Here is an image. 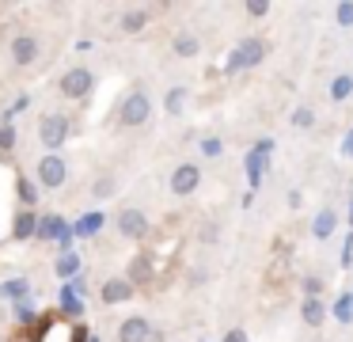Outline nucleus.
Returning a JSON list of instances; mask_svg holds the SVG:
<instances>
[{"instance_id":"f257e3e1","label":"nucleus","mask_w":353,"mask_h":342,"mask_svg":"<svg viewBox=\"0 0 353 342\" xmlns=\"http://www.w3.org/2000/svg\"><path fill=\"white\" fill-rule=\"evenodd\" d=\"M148 118H152V95L145 91V84H133L122 95V103H118V126L141 129V126H148Z\"/></svg>"},{"instance_id":"f03ea898","label":"nucleus","mask_w":353,"mask_h":342,"mask_svg":"<svg viewBox=\"0 0 353 342\" xmlns=\"http://www.w3.org/2000/svg\"><path fill=\"white\" fill-rule=\"evenodd\" d=\"M92 88H95V73L88 65H72V68H65L61 73V80H57V91H61L69 103H84L88 95H92Z\"/></svg>"},{"instance_id":"7ed1b4c3","label":"nucleus","mask_w":353,"mask_h":342,"mask_svg":"<svg viewBox=\"0 0 353 342\" xmlns=\"http://www.w3.org/2000/svg\"><path fill=\"white\" fill-rule=\"evenodd\" d=\"M69 133H72V122H69V114H61V111H50V114H42V118H39V141H42V149L57 152L65 141H69Z\"/></svg>"},{"instance_id":"20e7f679","label":"nucleus","mask_w":353,"mask_h":342,"mask_svg":"<svg viewBox=\"0 0 353 342\" xmlns=\"http://www.w3.org/2000/svg\"><path fill=\"white\" fill-rule=\"evenodd\" d=\"M34 179L46 190H61L65 179H69V164H65L57 152H46V156H39V164H34Z\"/></svg>"},{"instance_id":"39448f33","label":"nucleus","mask_w":353,"mask_h":342,"mask_svg":"<svg viewBox=\"0 0 353 342\" xmlns=\"http://www.w3.org/2000/svg\"><path fill=\"white\" fill-rule=\"evenodd\" d=\"M8 57H12V65H16V68H31L34 61L42 57L39 35H31V30H19V35L8 42Z\"/></svg>"},{"instance_id":"423d86ee","label":"nucleus","mask_w":353,"mask_h":342,"mask_svg":"<svg viewBox=\"0 0 353 342\" xmlns=\"http://www.w3.org/2000/svg\"><path fill=\"white\" fill-rule=\"evenodd\" d=\"M114 228H118V236H122V240H145V236H148L145 209H137V205H122V209H118V217H114Z\"/></svg>"},{"instance_id":"0eeeda50","label":"nucleus","mask_w":353,"mask_h":342,"mask_svg":"<svg viewBox=\"0 0 353 342\" xmlns=\"http://www.w3.org/2000/svg\"><path fill=\"white\" fill-rule=\"evenodd\" d=\"M168 187H171V194H175V198H190L194 190L201 187V167L198 164H179L175 171H171Z\"/></svg>"},{"instance_id":"6e6552de","label":"nucleus","mask_w":353,"mask_h":342,"mask_svg":"<svg viewBox=\"0 0 353 342\" xmlns=\"http://www.w3.org/2000/svg\"><path fill=\"white\" fill-rule=\"evenodd\" d=\"M262 57H266V42H262V38H247V42H239V50L232 53V68L262 65Z\"/></svg>"},{"instance_id":"1a4fd4ad","label":"nucleus","mask_w":353,"mask_h":342,"mask_svg":"<svg viewBox=\"0 0 353 342\" xmlns=\"http://www.w3.org/2000/svg\"><path fill=\"white\" fill-rule=\"evenodd\" d=\"M133 293H137V289H133L125 278H107L103 289H99V301L103 304H125V301H133Z\"/></svg>"},{"instance_id":"9d476101","label":"nucleus","mask_w":353,"mask_h":342,"mask_svg":"<svg viewBox=\"0 0 353 342\" xmlns=\"http://www.w3.org/2000/svg\"><path fill=\"white\" fill-rule=\"evenodd\" d=\"M148 334H152V323L145 316H130L118 323V342H148Z\"/></svg>"},{"instance_id":"9b49d317","label":"nucleus","mask_w":353,"mask_h":342,"mask_svg":"<svg viewBox=\"0 0 353 342\" xmlns=\"http://www.w3.org/2000/svg\"><path fill=\"white\" fill-rule=\"evenodd\" d=\"M148 23H152V12H148V8H125V12L118 15V30H122V35H141Z\"/></svg>"},{"instance_id":"f8f14e48","label":"nucleus","mask_w":353,"mask_h":342,"mask_svg":"<svg viewBox=\"0 0 353 342\" xmlns=\"http://www.w3.org/2000/svg\"><path fill=\"white\" fill-rule=\"evenodd\" d=\"M171 53H175L179 61H190V57H198V53H201V42H198V35H194V30H179V35L171 38Z\"/></svg>"},{"instance_id":"ddd939ff","label":"nucleus","mask_w":353,"mask_h":342,"mask_svg":"<svg viewBox=\"0 0 353 342\" xmlns=\"http://www.w3.org/2000/svg\"><path fill=\"white\" fill-rule=\"evenodd\" d=\"M334 228H338V213L330 209V205L315 213V220H312V236H315V240H330V232H334Z\"/></svg>"},{"instance_id":"4468645a","label":"nucleus","mask_w":353,"mask_h":342,"mask_svg":"<svg viewBox=\"0 0 353 342\" xmlns=\"http://www.w3.org/2000/svg\"><path fill=\"white\" fill-rule=\"evenodd\" d=\"M300 316H304L307 327H323V319H327V308H323L319 296H304V304H300Z\"/></svg>"},{"instance_id":"2eb2a0df","label":"nucleus","mask_w":353,"mask_h":342,"mask_svg":"<svg viewBox=\"0 0 353 342\" xmlns=\"http://www.w3.org/2000/svg\"><path fill=\"white\" fill-rule=\"evenodd\" d=\"M350 95H353V76L350 73L334 76V80H330V99H338V103H342V99H350Z\"/></svg>"},{"instance_id":"dca6fc26","label":"nucleus","mask_w":353,"mask_h":342,"mask_svg":"<svg viewBox=\"0 0 353 342\" xmlns=\"http://www.w3.org/2000/svg\"><path fill=\"white\" fill-rule=\"evenodd\" d=\"M148 278H152V270H148V258H133V263H130V278H125V281L137 289V281H148Z\"/></svg>"},{"instance_id":"f3484780","label":"nucleus","mask_w":353,"mask_h":342,"mask_svg":"<svg viewBox=\"0 0 353 342\" xmlns=\"http://www.w3.org/2000/svg\"><path fill=\"white\" fill-rule=\"evenodd\" d=\"M34 213L27 209V213H19V220H16V240H31V232H34Z\"/></svg>"},{"instance_id":"a211bd4d","label":"nucleus","mask_w":353,"mask_h":342,"mask_svg":"<svg viewBox=\"0 0 353 342\" xmlns=\"http://www.w3.org/2000/svg\"><path fill=\"white\" fill-rule=\"evenodd\" d=\"M292 126H296V129H312L315 126V111H312V106H296V111H292Z\"/></svg>"},{"instance_id":"6ab92c4d","label":"nucleus","mask_w":353,"mask_h":342,"mask_svg":"<svg viewBox=\"0 0 353 342\" xmlns=\"http://www.w3.org/2000/svg\"><path fill=\"white\" fill-rule=\"evenodd\" d=\"M221 152H224V141H221V137H205V141H201V156H205V160H216Z\"/></svg>"},{"instance_id":"aec40b11","label":"nucleus","mask_w":353,"mask_h":342,"mask_svg":"<svg viewBox=\"0 0 353 342\" xmlns=\"http://www.w3.org/2000/svg\"><path fill=\"white\" fill-rule=\"evenodd\" d=\"M92 194L95 198H110L114 194V179H110V175H99V179L92 182Z\"/></svg>"},{"instance_id":"412c9836","label":"nucleus","mask_w":353,"mask_h":342,"mask_svg":"<svg viewBox=\"0 0 353 342\" xmlns=\"http://www.w3.org/2000/svg\"><path fill=\"white\" fill-rule=\"evenodd\" d=\"M77 266H80V258H77V255H61V258H57V274H61V278H69V274L77 270Z\"/></svg>"},{"instance_id":"4be33fe9","label":"nucleus","mask_w":353,"mask_h":342,"mask_svg":"<svg viewBox=\"0 0 353 342\" xmlns=\"http://www.w3.org/2000/svg\"><path fill=\"white\" fill-rule=\"evenodd\" d=\"M334 19H338V27H353V4H338Z\"/></svg>"},{"instance_id":"5701e85b","label":"nucleus","mask_w":353,"mask_h":342,"mask_svg":"<svg viewBox=\"0 0 353 342\" xmlns=\"http://www.w3.org/2000/svg\"><path fill=\"white\" fill-rule=\"evenodd\" d=\"M183 99H186V88H171V95H168V111H171V114H179V111H183Z\"/></svg>"},{"instance_id":"b1692460","label":"nucleus","mask_w":353,"mask_h":342,"mask_svg":"<svg viewBox=\"0 0 353 342\" xmlns=\"http://www.w3.org/2000/svg\"><path fill=\"white\" fill-rule=\"evenodd\" d=\"M19 198H23L27 205H31L34 198H39V194H34V187H31V179H27V175H19Z\"/></svg>"},{"instance_id":"393cba45","label":"nucleus","mask_w":353,"mask_h":342,"mask_svg":"<svg viewBox=\"0 0 353 342\" xmlns=\"http://www.w3.org/2000/svg\"><path fill=\"white\" fill-rule=\"evenodd\" d=\"M243 12L251 15V19H262V15H270V4H262V0H254V4H247Z\"/></svg>"},{"instance_id":"a878e982","label":"nucleus","mask_w":353,"mask_h":342,"mask_svg":"<svg viewBox=\"0 0 353 342\" xmlns=\"http://www.w3.org/2000/svg\"><path fill=\"white\" fill-rule=\"evenodd\" d=\"M304 293L307 296H319L323 293V278H312V274H307V278H304Z\"/></svg>"},{"instance_id":"bb28decb","label":"nucleus","mask_w":353,"mask_h":342,"mask_svg":"<svg viewBox=\"0 0 353 342\" xmlns=\"http://www.w3.org/2000/svg\"><path fill=\"white\" fill-rule=\"evenodd\" d=\"M224 342H247V331L243 327H232V331L224 334Z\"/></svg>"},{"instance_id":"cd10ccee","label":"nucleus","mask_w":353,"mask_h":342,"mask_svg":"<svg viewBox=\"0 0 353 342\" xmlns=\"http://www.w3.org/2000/svg\"><path fill=\"white\" fill-rule=\"evenodd\" d=\"M16 144V133H12V126L8 129H0V149H12Z\"/></svg>"},{"instance_id":"c85d7f7f","label":"nucleus","mask_w":353,"mask_h":342,"mask_svg":"<svg viewBox=\"0 0 353 342\" xmlns=\"http://www.w3.org/2000/svg\"><path fill=\"white\" fill-rule=\"evenodd\" d=\"M201 240L213 243V240H216V225H205V228H201Z\"/></svg>"},{"instance_id":"c756f323","label":"nucleus","mask_w":353,"mask_h":342,"mask_svg":"<svg viewBox=\"0 0 353 342\" xmlns=\"http://www.w3.org/2000/svg\"><path fill=\"white\" fill-rule=\"evenodd\" d=\"M92 342H99V339H92Z\"/></svg>"}]
</instances>
